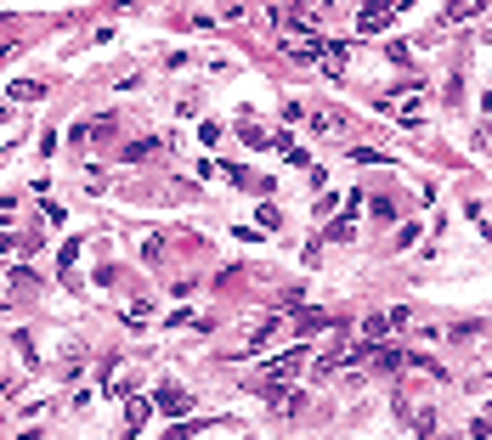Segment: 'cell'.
I'll return each mask as SVG.
<instances>
[{
	"label": "cell",
	"mask_w": 492,
	"mask_h": 440,
	"mask_svg": "<svg viewBox=\"0 0 492 440\" xmlns=\"http://www.w3.org/2000/svg\"><path fill=\"white\" fill-rule=\"evenodd\" d=\"M391 23H396V6H374V11L357 17V34H379V28H391Z\"/></svg>",
	"instance_id": "7a4b0ae2"
},
{
	"label": "cell",
	"mask_w": 492,
	"mask_h": 440,
	"mask_svg": "<svg viewBox=\"0 0 492 440\" xmlns=\"http://www.w3.org/2000/svg\"><path fill=\"white\" fill-rule=\"evenodd\" d=\"M470 435H476V440H492V418H476V424H470Z\"/></svg>",
	"instance_id": "9c48e42d"
},
{
	"label": "cell",
	"mask_w": 492,
	"mask_h": 440,
	"mask_svg": "<svg viewBox=\"0 0 492 440\" xmlns=\"http://www.w3.org/2000/svg\"><path fill=\"white\" fill-rule=\"evenodd\" d=\"M300 362H306V350H283V356L272 362V384H283V378H294V372H300Z\"/></svg>",
	"instance_id": "277c9868"
},
{
	"label": "cell",
	"mask_w": 492,
	"mask_h": 440,
	"mask_svg": "<svg viewBox=\"0 0 492 440\" xmlns=\"http://www.w3.org/2000/svg\"><path fill=\"white\" fill-rule=\"evenodd\" d=\"M255 215H260V226H266V231H277V226H283V215H277V209H272V204H260V209H255Z\"/></svg>",
	"instance_id": "ba28073f"
},
{
	"label": "cell",
	"mask_w": 492,
	"mask_h": 440,
	"mask_svg": "<svg viewBox=\"0 0 492 440\" xmlns=\"http://www.w3.org/2000/svg\"><path fill=\"white\" fill-rule=\"evenodd\" d=\"M385 108H391L396 119H413V113H419V96H385Z\"/></svg>",
	"instance_id": "52a82bcc"
},
{
	"label": "cell",
	"mask_w": 492,
	"mask_h": 440,
	"mask_svg": "<svg viewBox=\"0 0 492 440\" xmlns=\"http://www.w3.org/2000/svg\"><path fill=\"white\" fill-rule=\"evenodd\" d=\"M153 407H159V412H170V418H181V412H193V395H187L181 384H164L159 395H153Z\"/></svg>",
	"instance_id": "6da1fadb"
},
{
	"label": "cell",
	"mask_w": 492,
	"mask_h": 440,
	"mask_svg": "<svg viewBox=\"0 0 492 440\" xmlns=\"http://www.w3.org/2000/svg\"><path fill=\"white\" fill-rule=\"evenodd\" d=\"M11 96H17V102H40V96H46V85H40V79H17V85H11Z\"/></svg>",
	"instance_id": "8992f818"
},
{
	"label": "cell",
	"mask_w": 492,
	"mask_h": 440,
	"mask_svg": "<svg viewBox=\"0 0 492 440\" xmlns=\"http://www.w3.org/2000/svg\"><path fill=\"white\" fill-rule=\"evenodd\" d=\"M260 395H266V407H277V412H300V395H294L289 384H272V378H266Z\"/></svg>",
	"instance_id": "3957f363"
},
{
	"label": "cell",
	"mask_w": 492,
	"mask_h": 440,
	"mask_svg": "<svg viewBox=\"0 0 492 440\" xmlns=\"http://www.w3.org/2000/svg\"><path fill=\"white\" fill-rule=\"evenodd\" d=\"M148 412H153V401H130V407H125V429L136 435V429L148 424Z\"/></svg>",
	"instance_id": "5b68a950"
}]
</instances>
